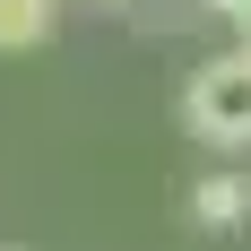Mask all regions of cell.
<instances>
[{"mask_svg": "<svg viewBox=\"0 0 251 251\" xmlns=\"http://www.w3.org/2000/svg\"><path fill=\"white\" fill-rule=\"evenodd\" d=\"M182 130L208 148H251V52H217L182 87Z\"/></svg>", "mask_w": 251, "mask_h": 251, "instance_id": "obj_1", "label": "cell"}, {"mask_svg": "<svg viewBox=\"0 0 251 251\" xmlns=\"http://www.w3.org/2000/svg\"><path fill=\"white\" fill-rule=\"evenodd\" d=\"M200 9H217L226 26H243V35H251V0H200Z\"/></svg>", "mask_w": 251, "mask_h": 251, "instance_id": "obj_4", "label": "cell"}, {"mask_svg": "<svg viewBox=\"0 0 251 251\" xmlns=\"http://www.w3.org/2000/svg\"><path fill=\"white\" fill-rule=\"evenodd\" d=\"M191 217H200V226H243L251 217V174H200Z\"/></svg>", "mask_w": 251, "mask_h": 251, "instance_id": "obj_2", "label": "cell"}, {"mask_svg": "<svg viewBox=\"0 0 251 251\" xmlns=\"http://www.w3.org/2000/svg\"><path fill=\"white\" fill-rule=\"evenodd\" d=\"M243 52H251V44H243Z\"/></svg>", "mask_w": 251, "mask_h": 251, "instance_id": "obj_5", "label": "cell"}, {"mask_svg": "<svg viewBox=\"0 0 251 251\" xmlns=\"http://www.w3.org/2000/svg\"><path fill=\"white\" fill-rule=\"evenodd\" d=\"M61 18V0H0V52H35Z\"/></svg>", "mask_w": 251, "mask_h": 251, "instance_id": "obj_3", "label": "cell"}]
</instances>
